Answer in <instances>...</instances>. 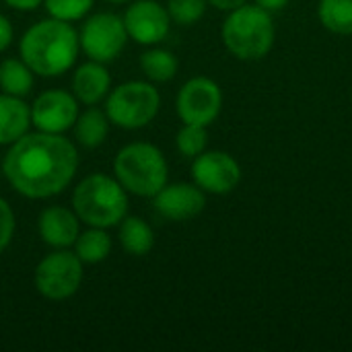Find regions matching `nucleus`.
I'll use <instances>...</instances> for the list:
<instances>
[{"instance_id":"1","label":"nucleus","mask_w":352,"mask_h":352,"mask_svg":"<svg viewBox=\"0 0 352 352\" xmlns=\"http://www.w3.org/2000/svg\"><path fill=\"white\" fill-rule=\"evenodd\" d=\"M78 169V148L64 134L27 132L12 142L2 159L8 186L31 200L62 194Z\"/></svg>"},{"instance_id":"2","label":"nucleus","mask_w":352,"mask_h":352,"mask_svg":"<svg viewBox=\"0 0 352 352\" xmlns=\"http://www.w3.org/2000/svg\"><path fill=\"white\" fill-rule=\"evenodd\" d=\"M80 52L78 31L68 21L43 19L31 25L21 41V60L33 70V74L43 78H54L68 72Z\"/></svg>"},{"instance_id":"3","label":"nucleus","mask_w":352,"mask_h":352,"mask_svg":"<svg viewBox=\"0 0 352 352\" xmlns=\"http://www.w3.org/2000/svg\"><path fill=\"white\" fill-rule=\"evenodd\" d=\"M130 194L107 173H91L82 177L72 192V210L80 223L89 227L109 229L128 214Z\"/></svg>"},{"instance_id":"4","label":"nucleus","mask_w":352,"mask_h":352,"mask_svg":"<svg viewBox=\"0 0 352 352\" xmlns=\"http://www.w3.org/2000/svg\"><path fill=\"white\" fill-rule=\"evenodd\" d=\"M221 37L225 47L235 58L260 60L274 45L276 29L272 14L266 8L258 6L256 2H245L239 8L229 10L221 29Z\"/></svg>"},{"instance_id":"5","label":"nucleus","mask_w":352,"mask_h":352,"mask_svg":"<svg viewBox=\"0 0 352 352\" xmlns=\"http://www.w3.org/2000/svg\"><path fill=\"white\" fill-rule=\"evenodd\" d=\"M113 177L128 194L153 198L169 179V167L159 146L151 142H130L113 159Z\"/></svg>"},{"instance_id":"6","label":"nucleus","mask_w":352,"mask_h":352,"mask_svg":"<svg viewBox=\"0 0 352 352\" xmlns=\"http://www.w3.org/2000/svg\"><path fill=\"white\" fill-rule=\"evenodd\" d=\"M161 109V95L148 80H128L111 89L105 97L109 122L124 130L148 126Z\"/></svg>"},{"instance_id":"7","label":"nucleus","mask_w":352,"mask_h":352,"mask_svg":"<svg viewBox=\"0 0 352 352\" xmlns=\"http://www.w3.org/2000/svg\"><path fill=\"white\" fill-rule=\"evenodd\" d=\"M85 278L82 262L74 252L54 250L35 268V289L47 301H64L76 295Z\"/></svg>"},{"instance_id":"8","label":"nucleus","mask_w":352,"mask_h":352,"mask_svg":"<svg viewBox=\"0 0 352 352\" xmlns=\"http://www.w3.org/2000/svg\"><path fill=\"white\" fill-rule=\"evenodd\" d=\"M80 50L95 62H113L126 47L128 31L124 19L116 12H97L82 23L78 31Z\"/></svg>"},{"instance_id":"9","label":"nucleus","mask_w":352,"mask_h":352,"mask_svg":"<svg viewBox=\"0 0 352 352\" xmlns=\"http://www.w3.org/2000/svg\"><path fill=\"white\" fill-rule=\"evenodd\" d=\"M177 116L184 124L210 126L223 109V91L208 76H194L177 93Z\"/></svg>"},{"instance_id":"10","label":"nucleus","mask_w":352,"mask_h":352,"mask_svg":"<svg viewBox=\"0 0 352 352\" xmlns=\"http://www.w3.org/2000/svg\"><path fill=\"white\" fill-rule=\"evenodd\" d=\"M192 179L202 192L225 196L239 186L241 167L237 159L225 151H204L194 157Z\"/></svg>"},{"instance_id":"11","label":"nucleus","mask_w":352,"mask_h":352,"mask_svg":"<svg viewBox=\"0 0 352 352\" xmlns=\"http://www.w3.org/2000/svg\"><path fill=\"white\" fill-rule=\"evenodd\" d=\"M78 99L64 89H47L39 93L31 105V124L39 132L64 134L80 113Z\"/></svg>"},{"instance_id":"12","label":"nucleus","mask_w":352,"mask_h":352,"mask_svg":"<svg viewBox=\"0 0 352 352\" xmlns=\"http://www.w3.org/2000/svg\"><path fill=\"white\" fill-rule=\"evenodd\" d=\"M124 25L128 37L140 45L161 43L171 27L167 6L157 0H134L124 12Z\"/></svg>"},{"instance_id":"13","label":"nucleus","mask_w":352,"mask_h":352,"mask_svg":"<svg viewBox=\"0 0 352 352\" xmlns=\"http://www.w3.org/2000/svg\"><path fill=\"white\" fill-rule=\"evenodd\" d=\"M155 210L169 221H190L206 206V192L196 184H165L155 196Z\"/></svg>"},{"instance_id":"14","label":"nucleus","mask_w":352,"mask_h":352,"mask_svg":"<svg viewBox=\"0 0 352 352\" xmlns=\"http://www.w3.org/2000/svg\"><path fill=\"white\" fill-rule=\"evenodd\" d=\"M37 231L45 245L54 250H66L74 245L80 233V219L74 210L64 206H47L37 219Z\"/></svg>"},{"instance_id":"15","label":"nucleus","mask_w":352,"mask_h":352,"mask_svg":"<svg viewBox=\"0 0 352 352\" xmlns=\"http://www.w3.org/2000/svg\"><path fill=\"white\" fill-rule=\"evenodd\" d=\"M111 91V74L103 62L89 60L72 74V95L82 105H97Z\"/></svg>"},{"instance_id":"16","label":"nucleus","mask_w":352,"mask_h":352,"mask_svg":"<svg viewBox=\"0 0 352 352\" xmlns=\"http://www.w3.org/2000/svg\"><path fill=\"white\" fill-rule=\"evenodd\" d=\"M31 126V105L23 97L0 93V146H10Z\"/></svg>"},{"instance_id":"17","label":"nucleus","mask_w":352,"mask_h":352,"mask_svg":"<svg viewBox=\"0 0 352 352\" xmlns=\"http://www.w3.org/2000/svg\"><path fill=\"white\" fill-rule=\"evenodd\" d=\"M109 118L105 109H97L95 105H89L82 113H78L74 122V138L85 148H97L101 146L109 136Z\"/></svg>"},{"instance_id":"18","label":"nucleus","mask_w":352,"mask_h":352,"mask_svg":"<svg viewBox=\"0 0 352 352\" xmlns=\"http://www.w3.org/2000/svg\"><path fill=\"white\" fill-rule=\"evenodd\" d=\"M118 241L122 245V250L130 256H146L153 245H155V233L151 229V225L134 214H126L120 223V231H118Z\"/></svg>"},{"instance_id":"19","label":"nucleus","mask_w":352,"mask_h":352,"mask_svg":"<svg viewBox=\"0 0 352 352\" xmlns=\"http://www.w3.org/2000/svg\"><path fill=\"white\" fill-rule=\"evenodd\" d=\"M111 248H113L111 235L107 233V229H99V227H89L87 231L78 233L74 241V254L80 258L82 264H99L107 260Z\"/></svg>"},{"instance_id":"20","label":"nucleus","mask_w":352,"mask_h":352,"mask_svg":"<svg viewBox=\"0 0 352 352\" xmlns=\"http://www.w3.org/2000/svg\"><path fill=\"white\" fill-rule=\"evenodd\" d=\"M140 70L153 82H167V80H171L177 74L179 60L169 50L153 47V50H146L140 56Z\"/></svg>"},{"instance_id":"21","label":"nucleus","mask_w":352,"mask_h":352,"mask_svg":"<svg viewBox=\"0 0 352 352\" xmlns=\"http://www.w3.org/2000/svg\"><path fill=\"white\" fill-rule=\"evenodd\" d=\"M33 70L16 58H6L0 62V89L2 93L25 97L33 89Z\"/></svg>"},{"instance_id":"22","label":"nucleus","mask_w":352,"mask_h":352,"mask_svg":"<svg viewBox=\"0 0 352 352\" xmlns=\"http://www.w3.org/2000/svg\"><path fill=\"white\" fill-rule=\"evenodd\" d=\"M318 16L336 35H352V0H320Z\"/></svg>"},{"instance_id":"23","label":"nucleus","mask_w":352,"mask_h":352,"mask_svg":"<svg viewBox=\"0 0 352 352\" xmlns=\"http://www.w3.org/2000/svg\"><path fill=\"white\" fill-rule=\"evenodd\" d=\"M206 144H208V132H206V126H196V124H184L175 136V146L177 151L188 157V159H194L198 157L200 153L206 151Z\"/></svg>"},{"instance_id":"24","label":"nucleus","mask_w":352,"mask_h":352,"mask_svg":"<svg viewBox=\"0 0 352 352\" xmlns=\"http://www.w3.org/2000/svg\"><path fill=\"white\" fill-rule=\"evenodd\" d=\"M206 4L208 0H167V12L171 23L190 27L204 16Z\"/></svg>"},{"instance_id":"25","label":"nucleus","mask_w":352,"mask_h":352,"mask_svg":"<svg viewBox=\"0 0 352 352\" xmlns=\"http://www.w3.org/2000/svg\"><path fill=\"white\" fill-rule=\"evenodd\" d=\"M95 0H43V6L50 16L60 19V21H80L87 16L93 8Z\"/></svg>"},{"instance_id":"26","label":"nucleus","mask_w":352,"mask_h":352,"mask_svg":"<svg viewBox=\"0 0 352 352\" xmlns=\"http://www.w3.org/2000/svg\"><path fill=\"white\" fill-rule=\"evenodd\" d=\"M14 229H16L14 212H12L10 204L4 198H0V254L10 245V241L14 237Z\"/></svg>"},{"instance_id":"27","label":"nucleus","mask_w":352,"mask_h":352,"mask_svg":"<svg viewBox=\"0 0 352 352\" xmlns=\"http://www.w3.org/2000/svg\"><path fill=\"white\" fill-rule=\"evenodd\" d=\"M14 39V29H12V23L8 21V16H4L0 12V52H4Z\"/></svg>"},{"instance_id":"28","label":"nucleus","mask_w":352,"mask_h":352,"mask_svg":"<svg viewBox=\"0 0 352 352\" xmlns=\"http://www.w3.org/2000/svg\"><path fill=\"white\" fill-rule=\"evenodd\" d=\"M10 8L14 10H21V12H29V10H35L37 6L43 4V0H4Z\"/></svg>"},{"instance_id":"29","label":"nucleus","mask_w":352,"mask_h":352,"mask_svg":"<svg viewBox=\"0 0 352 352\" xmlns=\"http://www.w3.org/2000/svg\"><path fill=\"white\" fill-rule=\"evenodd\" d=\"M248 0H208V4H212L214 8L219 10H233V8H239L241 4H245Z\"/></svg>"},{"instance_id":"30","label":"nucleus","mask_w":352,"mask_h":352,"mask_svg":"<svg viewBox=\"0 0 352 352\" xmlns=\"http://www.w3.org/2000/svg\"><path fill=\"white\" fill-rule=\"evenodd\" d=\"M291 0H256L258 6L266 8L268 12H276V10H283Z\"/></svg>"},{"instance_id":"31","label":"nucleus","mask_w":352,"mask_h":352,"mask_svg":"<svg viewBox=\"0 0 352 352\" xmlns=\"http://www.w3.org/2000/svg\"><path fill=\"white\" fill-rule=\"evenodd\" d=\"M107 2H113V4H124V2H130V0H107Z\"/></svg>"}]
</instances>
